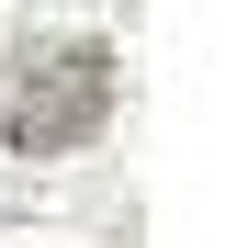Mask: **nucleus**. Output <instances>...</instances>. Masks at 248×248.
<instances>
[{"instance_id":"obj_1","label":"nucleus","mask_w":248,"mask_h":248,"mask_svg":"<svg viewBox=\"0 0 248 248\" xmlns=\"http://www.w3.org/2000/svg\"><path fill=\"white\" fill-rule=\"evenodd\" d=\"M113 124V46L102 34H34L23 79H12V147L23 158H68Z\"/></svg>"}]
</instances>
